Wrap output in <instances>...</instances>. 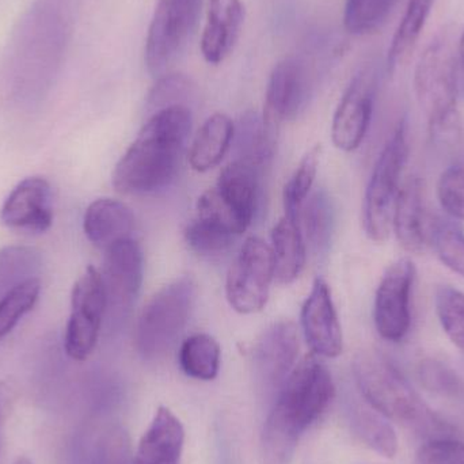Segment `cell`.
Here are the masks:
<instances>
[{"label": "cell", "mask_w": 464, "mask_h": 464, "mask_svg": "<svg viewBox=\"0 0 464 464\" xmlns=\"http://www.w3.org/2000/svg\"><path fill=\"white\" fill-rule=\"evenodd\" d=\"M192 124L189 106L154 111L114 168V189L124 195H150L169 187L181 168Z\"/></svg>", "instance_id": "1"}, {"label": "cell", "mask_w": 464, "mask_h": 464, "mask_svg": "<svg viewBox=\"0 0 464 464\" xmlns=\"http://www.w3.org/2000/svg\"><path fill=\"white\" fill-rule=\"evenodd\" d=\"M332 373L315 353L303 357L281 387L264 428L266 464H289L300 436L326 411L334 398Z\"/></svg>", "instance_id": "2"}, {"label": "cell", "mask_w": 464, "mask_h": 464, "mask_svg": "<svg viewBox=\"0 0 464 464\" xmlns=\"http://www.w3.org/2000/svg\"><path fill=\"white\" fill-rule=\"evenodd\" d=\"M353 375L368 405L390 421L419 433L446 430L400 370L378 351H362L353 360Z\"/></svg>", "instance_id": "3"}, {"label": "cell", "mask_w": 464, "mask_h": 464, "mask_svg": "<svg viewBox=\"0 0 464 464\" xmlns=\"http://www.w3.org/2000/svg\"><path fill=\"white\" fill-rule=\"evenodd\" d=\"M459 68L458 48L449 35L432 41L417 63L414 90L435 143H452L459 138Z\"/></svg>", "instance_id": "4"}, {"label": "cell", "mask_w": 464, "mask_h": 464, "mask_svg": "<svg viewBox=\"0 0 464 464\" xmlns=\"http://www.w3.org/2000/svg\"><path fill=\"white\" fill-rule=\"evenodd\" d=\"M409 130L405 119L398 122L384 144L362 201V227L372 242L384 243L392 232V214L400 193L401 179L409 158Z\"/></svg>", "instance_id": "5"}, {"label": "cell", "mask_w": 464, "mask_h": 464, "mask_svg": "<svg viewBox=\"0 0 464 464\" xmlns=\"http://www.w3.org/2000/svg\"><path fill=\"white\" fill-rule=\"evenodd\" d=\"M196 294L195 280L185 276L150 299L136 324V345L143 356H160L174 345L189 322Z\"/></svg>", "instance_id": "6"}, {"label": "cell", "mask_w": 464, "mask_h": 464, "mask_svg": "<svg viewBox=\"0 0 464 464\" xmlns=\"http://www.w3.org/2000/svg\"><path fill=\"white\" fill-rule=\"evenodd\" d=\"M201 0H158L147 34L144 62L154 78L165 75L192 35Z\"/></svg>", "instance_id": "7"}, {"label": "cell", "mask_w": 464, "mask_h": 464, "mask_svg": "<svg viewBox=\"0 0 464 464\" xmlns=\"http://www.w3.org/2000/svg\"><path fill=\"white\" fill-rule=\"evenodd\" d=\"M275 278L272 250L261 237H250L237 251L226 281L228 303L237 313L264 310Z\"/></svg>", "instance_id": "8"}, {"label": "cell", "mask_w": 464, "mask_h": 464, "mask_svg": "<svg viewBox=\"0 0 464 464\" xmlns=\"http://www.w3.org/2000/svg\"><path fill=\"white\" fill-rule=\"evenodd\" d=\"M106 315L102 277L89 266L78 278L71 295V314L65 329L64 349L68 357L84 362L94 352Z\"/></svg>", "instance_id": "9"}, {"label": "cell", "mask_w": 464, "mask_h": 464, "mask_svg": "<svg viewBox=\"0 0 464 464\" xmlns=\"http://www.w3.org/2000/svg\"><path fill=\"white\" fill-rule=\"evenodd\" d=\"M143 251L132 237L106 248L101 277L108 324H121L130 315L143 284Z\"/></svg>", "instance_id": "10"}, {"label": "cell", "mask_w": 464, "mask_h": 464, "mask_svg": "<svg viewBox=\"0 0 464 464\" xmlns=\"http://www.w3.org/2000/svg\"><path fill=\"white\" fill-rule=\"evenodd\" d=\"M416 276L414 262L400 258L387 267L376 289L373 322L378 334L389 343H401L411 332Z\"/></svg>", "instance_id": "11"}, {"label": "cell", "mask_w": 464, "mask_h": 464, "mask_svg": "<svg viewBox=\"0 0 464 464\" xmlns=\"http://www.w3.org/2000/svg\"><path fill=\"white\" fill-rule=\"evenodd\" d=\"M313 75L307 62L285 57L273 68L267 82L262 120L265 127L278 133L284 121L296 119L310 101Z\"/></svg>", "instance_id": "12"}, {"label": "cell", "mask_w": 464, "mask_h": 464, "mask_svg": "<svg viewBox=\"0 0 464 464\" xmlns=\"http://www.w3.org/2000/svg\"><path fill=\"white\" fill-rule=\"evenodd\" d=\"M375 94V73L368 68L356 73L333 119L332 138L337 149L352 152L362 146L372 120Z\"/></svg>", "instance_id": "13"}, {"label": "cell", "mask_w": 464, "mask_h": 464, "mask_svg": "<svg viewBox=\"0 0 464 464\" xmlns=\"http://www.w3.org/2000/svg\"><path fill=\"white\" fill-rule=\"evenodd\" d=\"M0 220L13 230L43 234L53 225V193L43 177L19 182L3 203Z\"/></svg>", "instance_id": "14"}, {"label": "cell", "mask_w": 464, "mask_h": 464, "mask_svg": "<svg viewBox=\"0 0 464 464\" xmlns=\"http://www.w3.org/2000/svg\"><path fill=\"white\" fill-rule=\"evenodd\" d=\"M299 337L291 321H278L267 327L253 351L254 368L265 387L281 390L296 365Z\"/></svg>", "instance_id": "15"}, {"label": "cell", "mask_w": 464, "mask_h": 464, "mask_svg": "<svg viewBox=\"0 0 464 464\" xmlns=\"http://www.w3.org/2000/svg\"><path fill=\"white\" fill-rule=\"evenodd\" d=\"M302 327L305 341L316 356H340L343 335L332 291L322 278H316L302 308Z\"/></svg>", "instance_id": "16"}, {"label": "cell", "mask_w": 464, "mask_h": 464, "mask_svg": "<svg viewBox=\"0 0 464 464\" xmlns=\"http://www.w3.org/2000/svg\"><path fill=\"white\" fill-rule=\"evenodd\" d=\"M264 170L245 162L234 160L223 169L218 181L217 190L243 230L253 223L261 195V179Z\"/></svg>", "instance_id": "17"}, {"label": "cell", "mask_w": 464, "mask_h": 464, "mask_svg": "<svg viewBox=\"0 0 464 464\" xmlns=\"http://www.w3.org/2000/svg\"><path fill=\"white\" fill-rule=\"evenodd\" d=\"M245 22L242 0H208L201 53L209 64L225 62L234 51Z\"/></svg>", "instance_id": "18"}, {"label": "cell", "mask_w": 464, "mask_h": 464, "mask_svg": "<svg viewBox=\"0 0 464 464\" xmlns=\"http://www.w3.org/2000/svg\"><path fill=\"white\" fill-rule=\"evenodd\" d=\"M428 225L425 220L421 181L417 176H409L401 185L395 201L392 232L406 253L421 254L430 245Z\"/></svg>", "instance_id": "19"}, {"label": "cell", "mask_w": 464, "mask_h": 464, "mask_svg": "<svg viewBox=\"0 0 464 464\" xmlns=\"http://www.w3.org/2000/svg\"><path fill=\"white\" fill-rule=\"evenodd\" d=\"M185 430L181 420L160 406L139 441L133 464H181Z\"/></svg>", "instance_id": "20"}, {"label": "cell", "mask_w": 464, "mask_h": 464, "mask_svg": "<svg viewBox=\"0 0 464 464\" xmlns=\"http://www.w3.org/2000/svg\"><path fill=\"white\" fill-rule=\"evenodd\" d=\"M133 228V212L130 207L113 198H98L90 204L84 214L83 231L87 239L103 250L130 239Z\"/></svg>", "instance_id": "21"}, {"label": "cell", "mask_w": 464, "mask_h": 464, "mask_svg": "<svg viewBox=\"0 0 464 464\" xmlns=\"http://www.w3.org/2000/svg\"><path fill=\"white\" fill-rule=\"evenodd\" d=\"M270 237L276 280L284 285L294 283L304 267L307 253L300 220L284 215L273 227Z\"/></svg>", "instance_id": "22"}, {"label": "cell", "mask_w": 464, "mask_h": 464, "mask_svg": "<svg viewBox=\"0 0 464 464\" xmlns=\"http://www.w3.org/2000/svg\"><path fill=\"white\" fill-rule=\"evenodd\" d=\"M235 125L225 113H215L206 120L189 152V162L193 170L206 173L217 168L230 150L234 140Z\"/></svg>", "instance_id": "23"}, {"label": "cell", "mask_w": 464, "mask_h": 464, "mask_svg": "<svg viewBox=\"0 0 464 464\" xmlns=\"http://www.w3.org/2000/svg\"><path fill=\"white\" fill-rule=\"evenodd\" d=\"M277 136L265 127L262 116L256 111H247L235 127V160H245L265 171L275 155Z\"/></svg>", "instance_id": "24"}, {"label": "cell", "mask_w": 464, "mask_h": 464, "mask_svg": "<svg viewBox=\"0 0 464 464\" xmlns=\"http://www.w3.org/2000/svg\"><path fill=\"white\" fill-rule=\"evenodd\" d=\"M300 225L310 250L319 258L326 256L335 230L334 204L326 190L318 189L304 201Z\"/></svg>", "instance_id": "25"}, {"label": "cell", "mask_w": 464, "mask_h": 464, "mask_svg": "<svg viewBox=\"0 0 464 464\" xmlns=\"http://www.w3.org/2000/svg\"><path fill=\"white\" fill-rule=\"evenodd\" d=\"M436 0H409L402 19L392 35L387 53V70L394 72L405 65L416 51Z\"/></svg>", "instance_id": "26"}, {"label": "cell", "mask_w": 464, "mask_h": 464, "mask_svg": "<svg viewBox=\"0 0 464 464\" xmlns=\"http://www.w3.org/2000/svg\"><path fill=\"white\" fill-rule=\"evenodd\" d=\"M351 425L360 441L376 454L387 459L397 455L398 438L392 422L367 402L352 408Z\"/></svg>", "instance_id": "27"}, {"label": "cell", "mask_w": 464, "mask_h": 464, "mask_svg": "<svg viewBox=\"0 0 464 464\" xmlns=\"http://www.w3.org/2000/svg\"><path fill=\"white\" fill-rule=\"evenodd\" d=\"M220 359L222 351L219 343L204 333L190 335L179 348V367L185 375L196 381H214L219 373Z\"/></svg>", "instance_id": "28"}, {"label": "cell", "mask_w": 464, "mask_h": 464, "mask_svg": "<svg viewBox=\"0 0 464 464\" xmlns=\"http://www.w3.org/2000/svg\"><path fill=\"white\" fill-rule=\"evenodd\" d=\"M43 256L30 246H7L0 248V300L24 281L38 278Z\"/></svg>", "instance_id": "29"}, {"label": "cell", "mask_w": 464, "mask_h": 464, "mask_svg": "<svg viewBox=\"0 0 464 464\" xmlns=\"http://www.w3.org/2000/svg\"><path fill=\"white\" fill-rule=\"evenodd\" d=\"M428 243L450 270L464 278V228L459 222L436 217L428 225Z\"/></svg>", "instance_id": "30"}, {"label": "cell", "mask_w": 464, "mask_h": 464, "mask_svg": "<svg viewBox=\"0 0 464 464\" xmlns=\"http://www.w3.org/2000/svg\"><path fill=\"white\" fill-rule=\"evenodd\" d=\"M398 0H346L343 26L353 35H367L383 26Z\"/></svg>", "instance_id": "31"}, {"label": "cell", "mask_w": 464, "mask_h": 464, "mask_svg": "<svg viewBox=\"0 0 464 464\" xmlns=\"http://www.w3.org/2000/svg\"><path fill=\"white\" fill-rule=\"evenodd\" d=\"M321 150V144H318L305 154L294 176L284 188V209L286 217L300 220L303 204L307 200L318 173Z\"/></svg>", "instance_id": "32"}, {"label": "cell", "mask_w": 464, "mask_h": 464, "mask_svg": "<svg viewBox=\"0 0 464 464\" xmlns=\"http://www.w3.org/2000/svg\"><path fill=\"white\" fill-rule=\"evenodd\" d=\"M435 310L447 337L464 353V292L449 284L439 285Z\"/></svg>", "instance_id": "33"}, {"label": "cell", "mask_w": 464, "mask_h": 464, "mask_svg": "<svg viewBox=\"0 0 464 464\" xmlns=\"http://www.w3.org/2000/svg\"><path fill=\"white\" fill-rule=\"evenodd\" d=\"M185 239L195 253L211 256L226 253L237 235L219 223L196 217L185 230Z\"/></svg>", "instance_id": "34"}, {"label": "cell", "mask_w": 464, "mask_h": 464, "mask_svg": "<svg viewBox=\"0 0 464 464\" xmlns=\"http://www.w3.org/2000/svg\"><path fill=\"white\" fill-rule=\"evenodd\" d=\"M40 292V278H32L8 292L0 300V340L7 337L21 319L34 308Z\"/></svg>", "instance_id": "35"}, {"label": "cell", "mask_w": 464, "mask_h": 464, "mask_svg": "<svg viewBox=\"0 0 464 464\" xmlns=\"http://www.w3.org/2000/svg\"><path fill=\"white\" fill-rule=\"evenodd\" d=\"M195 95V84L182 73H165L150 92L147 105L154 111L169 106H188Z\"/></svg>", "instance_id": "36"}, {"label": "cell", "mask_w": 464, "mask_h": 464, "mask_svg": "<svg viewBox=\"0 0 464 464\" xmlns=\"http://www.w3.org/2000/svg\"><path fill=\"white\" fill-rule=\"evenodd\" d=\"M438 198L447 217L464 222V158L441 173L438 182Z\"/></svg>", "instance_id": "37"}, {"label": "cell", "mask_w": 464, "mask_h": 464, "mask_svg": "<svg viewBox=\"0 0 464 464\" xmlns=\"http://www.w3.org/2000/svg\"><path fill=\"white\" fill-rule=\"evenodd\" d=\"M420 379L430 392L446 397H459L464 392L462 379L446 362L427 359L420 364Z\"/></svg>", "instance_id": "38"}, {"label": "cell", "mask_w": 464, "mask_h": 464, "mask_svg": "<svg viewBox=\"0 0 464 464\" xmlns=\"http://www.w3.org/2000/svg\"><path fill=\"white\" fill-rule=\"evenodd\" d=\"M414 464H464V443L454 439H432L421 447Z\"/></svg>", "instance_id": "39"}, {"label": "cell", "mask_w": 464, "mask_h": 464, "mask_svg": "<svg viewBox=\"0 0 464 464\" xmlns=\"http://www.w3.org/2000/svg\"><path fill=\"white\" fill-rule=\"evenodd\" d=\"M458 54H459L460 65H464V29L458 41Z\"/></svg>", "instance_id": "40"}, {"label": "cell", "mask_w": 464, "mask_h": 464, "mask_svg": "<svg viewBox=\"0 0 464 464\" xmlns=\"http://www.w3.org/2000/svg\"><path fill=\"white\" fill-rule=\"evenodd\" d=\"M459 90L460 94L464 95V65H460L459 68Z\"/></svg>", "instance_id": "41"}, {"label": "cell", "mask_w": 464, "mask_h": 464, "mask_svg": "<svg viewBox=\"0 0 464 464\" xmlns=\"http://www.w3.org/2000/svg\"><path fill=\"white\" fill-rule=\"evenodd\" d=\"M14 464H32V462H30L29 459H26V458H19V459Z\"/></svg>", "instance_id": "42"}]
</instances>
